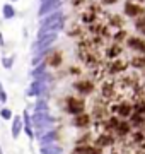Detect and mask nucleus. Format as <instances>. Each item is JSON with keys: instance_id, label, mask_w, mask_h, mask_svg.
I'll return each instance as SVG.
<instances>
[{"instance_id": "13", "label": "nucleus", "mask_w": 145, "mask_h": 154, "mask_svg": "<svg viewBox=\"0 0 145 154\" xmlns=\"http://www.w3.org/2000/svg\"><path fill=\"white\" fill-rule=\"evenodd\" d=\"M89 123V116L87 115H77V118H75V125L78 127H84Z\"/></svg>"}, {"instance_id": "11", "label": "nucleus", "mask_w": 145, "mask_h": 154, "mask_svg": "<svg viewBox=\"0 0 145 154\" xmlns=\"http://www.w3.org/2000/svg\"><path fill=\"white\" fill-rule=\"evenodd\" d=\"M130 65L135 67V69H144L145 67V55H138L130 60Z\"/></svg>"}, {"instance_id": "17", "label": "nucleus", "mask_w": 145, "mask_h": 154, "mask_svg": "<svg viewBox=\"0 0 145 154\" xmlns=\"http://www.w3.org/2000/svg\"><path fill=\"white\" fill-rule=\"evenodd\" d=\"M0 101L2 103H7V94H5V91H4L2 86H0Z\"/></svg>"}, {"instance_id": "5", "label": "nucleus", "mask_w": 145, "mask_h": 154, "mask_svg": "<svg viewBox=\"0 0 145 154\" xmlns=\"http://www.w3.org/2000/svg\"><path fill=\"white\" fill-rule=\"evenodd\" d=\"M45 63L50 67H58L61 63V55L60 51H50L45 55Z\"/></svg>"}, {"instance_id": "9", "label": "nucleus", "mask_w": 145, "mask_h": 154, "mask_svg": "<svg viewBox=\"0 0 145 154\" xmlns=\"http://www.w3.org/2000/svg\"><path fill=\"white\" fill-rule=\"evenodd\" d=\"M75 88L80 91V93H90L94 89V84L90 81H80V82H75Z\"/></svg>"}, {"instance_id": "21", "label": "nucleus", "mask_w": 145, "mask_h": 154, "mask_svg": "<svg viewBox=\"0 0 145 154\" xmlns=\"http://www.w3.org/2000/svg\"><path fill=\"white\" fill-rule=\"evenodd\" d=\"M12 2H16V0H12Z\"/></svg>"}, {"instance_id": "18", "label": "nucleus", "mask_w": 145, "mask_h": 154, "mask_svg": "<svg viewBox=\"0 0 145 154\" xmlns=\"http://www.w3.org/2000/svg\"><path fill=\"white\" fill-rule=\"evenodd\" d=\"M102 4H106V5H111V4H116L118 0H101Z\"/></svg>"}, {"instance_id": "15", "label": "nucleus", "mask_w": 145, "mask_h": 154, "mask_svg": "<svg viewBox=\"0 0 145 154\" xmlns=\"http://www.w3.org/2000/svg\"><path fill=\"white\" fill-rule=\"evenodd\" d=\"M0 115H2L4 120H10L12 118V111L9 110V108H2V110H0Z\"/></svg>"}, {"instance_id": "12", "label": "nucleus", "mask_w": 145, "mask_h": 154, "mask_svg": "<svg viewBox=\"0 0 145 154\" xmlns=\"http://www.w3.org/2000/svg\"><path fill=\"white\" fill-rule=\"evenodd\" d=\"M135 28H137V31L142 34H145V14H142V16L137 19V22H135Z\"/></svg>"}, {"instance_id": "7", "label": "nucleus", "mask_w": 145, "mask_h": 154, "mask_svg": "<svg viewBox=\"0 0 145 154\" xmlns=\"http://www.w3.org/2000/svg\"><path fill=\"white\" fill-rule=\"evenodd\" d=\"M22 127H24L22 118H21V116H16L14 122H12V137H14V139L19 137V134L22 132Z\"/></svg>"}, {"instance_id": "4", "label": "nucleus", "mask_w": 145, "mask_h": 154, "mask_svg": "<svg viewBox=\"0 0 145 154\" xmlns=\"http://www.w3.org/2000/svg\"><path fill=\"white\" fill-rule=\"evenodd\" d=\"M84 101L78 98H68L67 99V110L68 113H72V115H80L82 111H84Z\"/></svg>"}, {"instance_id": "6", "label": "nucleus", "mask_w": 145, "mask_h": 154, "mask_svg": "<svg viewBox=\"0 0 145 154\" xmlns=\"http://www.w3.org/2000/svg\"><path fill=\"white\" fill-rule=\"evenodd\" d=\"M56 139V132L53 130H46L39 135V140H41V146H46V144H53Z\"/></svg>"}, {"instance_id": "3", "label": "nucleus", "mask_w": 145, "mask_h": 154, "mask_svg": "<svg viewBox=\"0 0 145 154\" xmlns=\"http://www.w3.org/2000/svg\"><path fill=\"white\" fill-rule=\"evenodd\" d=\"M144 7L140 5L138 2H132V0H128L126 4H125V14L128 17H140L142 14H144Z\"/></svg>"}, {"instance_id": "16", "label": "nucleus", "mask_w": 145, "mask_h": 154, "mask_svg": "<svg viewBox=\"0 0 145 154\" xmlns=\"http://www.w3.org/2000/svg\"><path fill=\"white\" fill-rule=\"evenodd\" d=\"M48 108H46V103L45 101H39L38 105H36V111H46Z\"/></svg>"}, {"instance_id": "19", "label": "nucleus", "mask_w": 145, "mask_h": 154, "mask_svg": "<svg viewBox=\"0 0 145 154\" xmlns=\"http://www.w3.org/2000/svg\"><path fill=\"white\" fill-rule=\"evenodd\" d=\"M84 2H85V0H72V4H73L75 7H78L80 4H84Z\"/></svg>"}, {"instance_id": "1", "label": "nucleus", "mask_w": 145, "mask_h": 154, "mask_svg": "<svg viewBox=\"0 0 145 154\" xmlns=\"http://www.w3.org/2000/svg\"><path fill=\"white\" fill-rule=\"evenodd\" d=\"M31 122L34 123V127L41 130V134L46 132V130H51V125H53V118L48 115V111H36L31 118Z\"/></svg>"}, {"instance_id": "2", "label": "nucleus", "mask_w": 145, "mask_h": 154, "mask_svg": "<svg viewBox=\"0 0 145 154\" xmlns=\"http://www.w3.org/2000/svg\"><path fill=\"white\" fill-rule=\"evenodd\" d=\"M126 46L130 50H133L137 55H145V39L144 38H135V36H130L126 39Z\"/></svg>"}, {"instance_id": "10", "label": "nucleus", "mask_w": 145, "mask_h": 154, "mask_svg": "<svg viewBox=\"0 0 145 154\" xmlns=\"http://www.w3.org/2000/svg\"><path fill=\"white\" fill-rule=\"evenodd\" d=\"M2 16H4V19H12V17H16V9L10 4H5L2 7Z\"/></svg>"}, {"instance_id": "8", "label": "nucleus", "mask_w": 145, "mask_h": 154, "mask_svg": "<svg viewBox=\"0 0 145 154\" xmlns=\"http://www.w3.org/2000/svg\"><path fill=\"white\" fill-rule=\"evenodd\" d=\"M41 154H63V149L55 144H46V146H41Z\"/></svg>"}, {"instance_id": "20", "label": "nucleus", "mask_w": 145, "mask_h": 154, "mask_svg": "<svg viewBox=\"0 0 145 154\" xmlns=\"http://www.w3.org/2000/svg\"><path fill=\"white\" fill-rule=\"evenodd\" d=\"M132 2H138L140 4V2H145V0H132Z\"/></svg>"}, {"instance_id": "14", "label": "nucleus", "mask_w": 145, "mask_h": 154, "mask_svg": "<svg viewBox=\"0 0 145 154\" xmlns=\"http://www.w3.org/2000/svg\"><path fill=\"white\" fill-rule=\"evenodd\" d=\"M14 60H16V57L12 55V57H4L2 58V65L5 67V69H10L12 63H14Z\"/></svg>"}]
</instances>
